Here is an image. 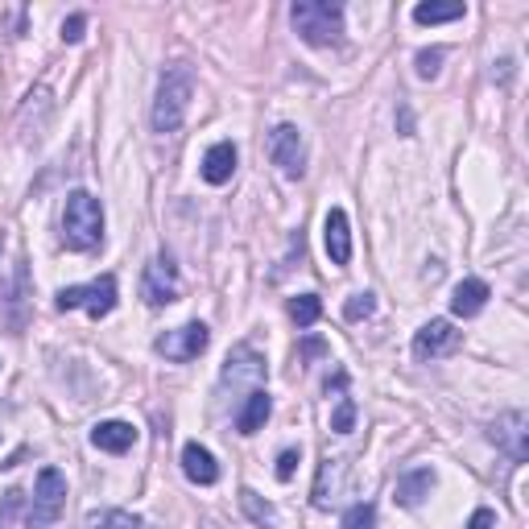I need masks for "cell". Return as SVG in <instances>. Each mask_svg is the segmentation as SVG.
Here are the masks:
<instances>
[{
    "label": "cell",
    "instance_id": "cell-1",
    "mask_svg": "<svg viewBox=\"0 0 529 529\" xmlns=\"http://www.w3.org/2000/svg\"><path fill=\"white\" fill-rule=\"evenodd\" d=\"M191 100H195V71L186 67V62H174V67H166L158 79V96H153V112H149L153 133H162V137L178 133Z\"/></svg>",
    "mask_w": 529,
    "mask_h": 529
},
{
    "label": "cell",
    "instance_id": "cell-2",
    "mask_svg": "<svg viewBox=\"0 0 529 529\" xmlns=\"http://www.w3.org/2000/svg\"><path fill=\"white\" fill-rule=\"evenodd\" d=\"M62 244L71 253H91L104 244V207L91 191H71L62 207Z\"/></svg>",
    "mask_w": 529,
    "mask_h": 529
},
{
    "label": "cell",
    "instance_id": "cell-3",
    "mask_svg": "<svg viewBox=\"0 0 529 529\" xmlns=\"http://www.w3.org/2000/svg\"><path fill=\"white\" fill-rule=\"evenodd\" d=\"M290 25L306 46H339V38H344V5H335V0H294Z\"/></svg>",
    "mask_w": 529,
    "mask_h": 529
},
{
    "label": "cell",
    "instance_id": "cell-4",
    "mask_svg": "<svg viewBox=\"0 0 529 529\" xmlns=\"http://www.w3.org/2000/svg\"><path fill=\"white\" fill-rule=\"evenodd\" d=\"M120 302V290H116V277L104 273L96 277V282H87V286H67V290H58V310H87L91 319H108L112 310Z\"/></svg>",
    "mask_w": 529,
    "mask_h": 529
},
{
    "label": "cell",
    "instance_id": "cell-5",
    "mask_svg": "<svg viewBox=\"0 0 529 529\" xmlns=\"http://www.w3.org/2000/svg\"><path fill=\"white\" fill-rule=\"evenodd\" d=\"M207 344H211V331H207V323L195 319V323H182V327L158 335V339H153V352L174 360V364H191V360H199L207 352Z\"/></svg>",
    "mask_w": 529,
    "mask_h": 529
},
{
    "label": "cell",
    "instance_id": "cell-6",
    "mask_svg": "<svg viewBox=\"0 0 529 529\" xmlns=\"http://www.w3.org/2000/svg\"><path fill=\"white\" fill-rule=\"evenodd\" d=\"M178 294H182L178 265H174L170 253H158L145 265V273H141V298L149 306H170V302H178Z\"/></svg>",
    "mask_w": 529,
    "mask_h": 529
},
{
    "label": "cell",
    "instance_id": "cell-7",
    "mask_svg": "<svg viewBox=\"0 0 529 529\" xmlns=\"http://www.w3.org/2000/svg\"><path fill=\"white\" fill-rule=\"evenodd\" d=\"M29 505H34V525L50 529L62 517V505H67V476H62L58 468H42L38 484H34V496H29Z\"/></svg>",
    "mask_w": 529,
    "mask_h": 529
},
{
    "label": "cell",
    "instance_id": "cell-8",
    "mask_svg": "<svg viewBox=\"0 0 529 529\" xmlns=\"http://www.w3.org/2000/svg\"><path fill=\"white\" fill-rule=\"evenodd\" d=\"M463 344V331H455V323L447 319H430L414 331V360L426 364V360H443V356H455Z\"/></svg>",
    "mask_w": 529,
    "mask_h": 529
},
{
    "label": "cell",
    "instance_id": "cell-9",
    "mask_svg": "<svg viewBox=\"0 0 529 529\" xmlns=\"http://www.w3.org/2000/svg\"><path fill=\"white\" fill-rule=\"evenodd\" d=\"M269 158L286 178H302L306 174V141L298 124H277L269 133Z\"/></svg>",
    "mask_w": 529,
    "mask_h": 529
},
{
    "label": "cell",
    "instance_id": "cell-10",
    "mask_svg": "<svg viewBox=\"0 0 529 529\" xmlns=\"http://www.w3.org/2000/svg\"><path fill=\"white\" fill-rule=\"evenodd\" d=\"M488 443L496 451H505L513 463H525L529 459V418H525V410H509V414L496 418L488 426Z\"/></svg>",
    "mask_w": 529,
    "mask_h": 529
},
{
    "label": "cell",
    "instance_id": "cell-11",
    "mask_svg": "<svg viewBox=\"0 0 529 529\" xmlns=\"http://www.w3.org/2000/svg\"><path fill=\"white\" fill-rule=\"evenodd\" d=\"M50 116H54V96H50V87H34V91L25 96L21 112H17V133H21V141H25V145H38L42 133H46V124H50Z\"/></svg>",
    "mask_w": 529,
    "mask_h": 529
},
{
    "label": "cell",
    "instance_id": "cell-12",
    "mask_svg": "<svg viewBox=\"0 0 529 529\" xmlns=\"http://www.w3.org/2000/svg\"><path fill=\"white\" fill-rule=\"evenodd\" d=\"M265 356L261 352H253L248 344H240V348H232V356H228V364H224V385H232V389H240V385H253V389H261V381H265Z\"/></svg>",
    "mask_w": 529,
    "mask_h": 529
},
{
    "label": "cell",
    "instance_id": "cell-13",
    "mask_svg": "<svg viewBox=\"0 0 529 529\" xmlns=\"http://www.w3.org/2000/svg\"><path fill=\"white\" fill-rule=\"evenodd\" d=\"M323 240H327V257L331 265L344 269L352 261V224H348V211L344 207H331L327 220H323Z\"/></svg>",
    "mask_w": 529,
    "mask_h": 529
},
{
    "label": "cell",
    "instance_id": "cell-14",
    "mask_svg": "<svg viewBox=\"0 0 529 529\" xmlns=\"http://www.w3.org/2000/svg\"><path fill=\"white\" fill-rule=\"evenodd\" d=\"M133 443H137V426H133V422L108 418V422H96V426H91V447H100V451H108V455L133 451Z\"/></svg>",
    "mask_w": 529,
    "mask_h": 529
},
{
    "label": "cell",
    "instance_id": "cell-15",
    "mask_svg": "<svg viewBox=\"0 0 529 529\" xmlns=\"http://www.w3.org/2000/svg\"><path fill=\"white\" fill-rule=\"evenodd\" d=\"M434 484H439V476H434L430 468H414V472H406L397 480V488H393V501L401 505V509H418L426 496L434 492Z\"/></svg>",
    "mask_w": 529,
    "mask_h": 529
},
{
    "label": "cell",
    "instance_id": "cell-16",
    "mask_svg": "<svg viewBox=\"0 0 529 529\" xmlns=\"http://www.w3.org/2000/svg\"><path fill=\"white\" fill-rule=\"evenodd\" d=\"M344 476H348V459H323L319 468V480H315V509H331L344 492Z\"/></svg>",
    "mask_w": 529,
    "mask_h": 529
},
{
    "label": "cell",
    "instance_id": "cell-17",
    "mask_svg": "<svg viewBox=\"0 0 529 529\" xmlns=\"http://www.w3.org/2000/svg\"><path fill=\"white\" fill-rule=\"evenodd\" d=\"M488 298H492L488 282H480V277H463V282L455 286V294H451V310L459 319H476L488 306Z\"/></svg>",
    "mask_w": 529,
    "mask_h": 529
},
{
    "label": "cell",
    "instance_id": "cell-18",
    "mask_svg": "<svg viewBox=\"0 0 529 529\" xmlns=\"http://www.w3.org/2000/svg\"><path fill=\"white\" fill-rule=\"evenodd\" d=\"M182 472H186V480L191 484H215L220 480V463H215V455L207 451V447H199V443H186L182 447Z\"/></svg>",
    "mask_w": 529,
    "mask_h": 529
},
{
    "label": "cell",
    "instance_id": "cell-19",
    "mask_svg": "<svg viewBox=\"0 0 529 529\" xmlns=\"http://www.w3.org/2000/svg\"><path fill=\"white\" fill-rule=\"evenodd\" d=\"M232 174H236V145L232 141H215L207 149V158H203V182L224 186V182H232Z\"/></svg>",
    "mask_w": 529,
    "mask_h": 529
},
{
    "label": "cell",
    "instance_id": "cell-20",
    "mask_svg": "<svg viewBox=\"0 0 529 529\" xmlns=\"http://www.w3.org/2000/svg\"><path fill=\"white\" fill-rule=\"evenodd\" d=\"M269 414H273V397L265 389H253L244 397V406L236 410V430L240 434H257V430H265Z\"/></svg>",
    "mask_w": 529,
    "mask_h": 529
},
{
    "label": "cell",
    "instance_id": "cell-21",
    "mask_svg": "<svg viewBox=\"0 0 529 529\" xmlns=\"http://www.w3.org/2000/svg\"><path fill=\"white\" fill-rule=\"evenodd\" d=\"M0 529H38L34 525V505L21 488H9L0 496Z\"/></svg>",
    "mask_w": 529,
    "mask_h": 529
},
{
    "label": "cell",
    "instance_id": "cell-22",
    "mask_svg": "<svg viewBox=\"0 0 529 529\" xmlns=\"http://www.w3.org/2000/svg\"><path fill=\"white\" fill-rule=\"evenodd\" d=\"M79 529H149V521L129 513V509H96V513L83 517Z\"/></svg>",
    "mask_w": 529,
    "mask_h": 529
},
{
    "label": "cell",
    "instance_id": "cell-23",
    "mask_svg": "<svg viewBox=\"0 0 529 529\" xmlns=\"http://www.w3.org/2000/svg\"><path fill=\"white\" fill-rule=\"evenodd\" d=\"M240 509L253 517L257 525H265V529H282V517H277V509H273L269 501H261L253 488H240Z\"/></svg>",
    "mask_w": 529,
    "mask_h": 529
},
{
    "label": "cell",
    "instance_id": "cell-24",
    "mask_svg": "<svg viewBox=\"0 0 529 529\" xmlns=\"http://www.w3.org/2000/svg\"><path fill=\"white\" fill-rule=\"evenodd\" d=\"M463 13H468V9H463L459 0H451V5H439V0H430V5H418V9H414V21H418V25H443V21H463Z\"/></svg>",
    "mask_w": 529,
    "mask_h": 529
},
{
    "label": "cell",
    "instance_id": "cell-25",
    "mask_svg": "<svg viewBox=\"0 0 529 529\" xmlns=\"http://www.w3.org/2000/svg\"><path fill=\"white\" fill-rule=\"evenodd\" d=\"M319 315H323L319 294H298V298H290V319H294L298 327H315Z\"/></svg>",
    "mask_w": 529,
    "mask_h": 529
},
{
    "label": "cell",
    "instance_id": "cell-26",
    "mask_svg": "<svg viewBox=\"0 0 529 529\" xmlns=\"http://www.w3.org/2000/svg\"><path fill=\"white\" fill-rule=\"evenodd\" d=\"M331 430H335V434H352V430H356V401H352L348 393H344V397H335Z\"/></svg>",
    "mask_w": 529,
    "mask_h": 529
},
{
    "label": "cell",
    "instance_id": "cell-27",
    "mask_svg": "<svg viewBox=\"0 0 529 529\" xmlns=\"http://www.w3.org/2000/svg\"><path fill=\"white\" fill-rule=\"evenodd\" d=\"M372 310H377V294L360 290V294H352V298L344 302V319H348V323H360V319H372Z\"/></svg>",
    "mask_w": 529,
    "mask_h": 529
},
{
    "label": "cell",
    "instance_id": "cell-28",
    "mask_svg": "<svg viewBox=\"0 0 529 529\" xmlns=\"http://www.w3.org/2000/svg\"><path fill=\"white\" fill-rule=\"evenodd\" d=\"M443 58H447V50H443V46H434V50H418V58H414L418 79H439Z\"/></svg>",
    "mask_w": 529,
    "mask_h": 529
},
{
    "label": "cell",
    "instance_id": "cell-29",
    "mask_svg": "<svg viewBox=\"0 0 529 529\" xmlns=\"http://www.w3.org/2000/svg\"><path fill=\"white\" fill-rule=\"evenodd\" d=\"M344 529H377V509H372L368 501L352 505V509L344 513Z\"/></svg>",
    "mask_w": 529,
    "mask_h": 529
},
{
    "label": "cell",
    "instance_id": "cell-30",
    "mask_svg": "<svg viewBox=\"0 0 529 529\" xmlns=\"http://www.w3.org/2000/svg\"><path fill=\"white\" fill-rule=\"evenodd\" d=\"M83 29H87V17L83 13H75V17H67V21H62V42H83Z\"/></svg>",
    "mask_w": 529,
    "mask_h": 529
},
{
    "label": "cell",
    "instance_id": "cell-31",
    "mask_svg": "<svg viewBox=\"0 0 529 529\" xmlns=\"http://www.w3.org/2000/svg\"><path fill=\"white\" fill-rule=\"evenodd\" d=\"M294 468H298V451H282L277 455V480H294Z\"/></svg>",
    "mask_w": 529,
    "mask_h": 529
},
{
    "label": "cell",
    "instance_id": "cell-32",
    "mask_svg": "<svg viewBox=\"0 0 529 529\" xmlns=\"http://www.w3.org/2000/svg\"><path fill=\"white\" fill-rule=\"evenodd\" d=\"M468 529H496V513L492 509H476L472 521H468Z\"/></svg>",
    "mask_w": 529,
    "mask_h": 529
}]
</instances>
